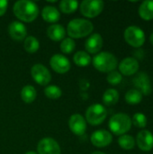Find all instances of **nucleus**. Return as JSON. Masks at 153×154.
Returning a JSON list of instances; mask_svg holds the SVG:
<instances>
[{
	"mask_svg": "<svg viewBox=\"0 0 153 154\" xmlns=\"http://www.w3.org/2000/svg\"><path fill=\"white\" fill-rule=\"evenodd\" d=\"M90 141L94 146L98 148H104L111 144L113 141V136L110 132L102 129L94 132L90 137Z\"/></svg>",
	"mask_w": 153,
	"mask_h": 154,
	"instance_id": "11",
	"label": "nucleus"
},
{
	"mask_svg": "<svg viewBox=\"0 0 153 154\" xmlns=\"http://www.w3.org/2000/svg\"><path fill=\"white\" fill-rule=\"evenodd\" d=\"M120 72L124 76H132L139 70V62L135 58L128 57L124 59L119 64Z\"/></svg>",
	"mask_w": 153,
	"mask_h": 154,
	"instance_id": "15",
	"label": "nucleus"
},
{
	"mask_svg": "<svg viewBox=\"0 0 153 154\" xmlns=\"http://www.w3.org/2000/svg\"><path fill=\"white\" fill-rule=\"evenodd\" d=\"M69 127L74 134L82 136L87 130V121L80 114H73L69 117Z\"/></svg>",
	"mask_w": 153,
	"mask_h": 154,
	"instance_id": "10",
	"label": "nucleus"
},
{
	"mask_svg": "<svg viewBox=\"0 0 153 154\" xmlns=\"http://www.w3.org/2000/svg\"><path fill=\"white\" fill-rule=\"evenodd\" d=\"M76 47V42H74L73 39L71 38H64L60 43V50L63 53L65 54H69L71 53Z\"/></svg>",
	"mask_w": 153,
	"mask_h": 154,
	"instance_id": "29",
	"label": "nucleus"
},
{
	"mask_svg": "<svg viewBox=\"0 0 153 154\" xmlns=\"http://www.w3.org/2000/svg\"><path fill=\"white\" fill-rule=\"evenodd\" d=\"M93 65L100 72H111L114 71L118 64L116 57L106 51H102L96 54L93 58Z\"/></svg>",
	"mask_w": 153,
	"mask_h": 154,
	"instance_id": "3",
	"label": "nucleus"
},
{
	"mask_svg": "<svg viewBox=\"0 0 153 154\" xmlns=\"http://www.w3.org/2000/svg\"><path fill=\"white\" fill-rule=\"evenodd\" d=\"M24 154H38L36 152H34V151H29V152H26Z\"/></svg>",
	"mask_w": 153,
	"mask_h": 154,
	"instance_id": "33",
	"label": "nucleus"
},
{
	"mask_svg": "<svg viewBox=\"0 0 153 154\" xmlns=\"http://www.w3.org/2000/svg\"><path fill=\"white\" fill-rule=\"evenodd\" d=\"M106 79H107V82L111 85H118L121 83L123 78H122V75L120 72L114 70V71H111L108 73Z\"/></svg>",
	"mask_w": 153,
	"mask_h": 154,
	"instance_id": "31",
	"label": "nucleus"
},
{
	"mask_svg": "<svg viewBox=\"0 0 153 154\" xmlns=\"http://www.w3.org/2000/svg\"><path fill=\"white\" fill-rule=\"evenodd\" d=\"M31 75L33 80L41 86H48L51 80V75L49 69L42 64H34L31 69Z\"/></svg>",
	"mask_w": 153,
	"mask_h": 154,
	"instance_id": "8",
	"label": "nucleus"
},
{
	"mask_svg": "<svg viewBox=\"0 0 153 154\" xmlns=\"http://www.w3.org/2000/svg\"><path fill=\"white\" fill-rule=\"evenodd\" d=\"M109 128L116 135H124L132 127V119L127 114L118 113L114 115L109 120Z\"/></svg>",
	"mask_w": 153,
	"mask_h": 154,
	"instance_id": "4",
	"label": "nucleus"
},
{
	"mask_svg": "<svg viewBox=\"0 0 153 154\" xmlns=\"http://www.w3.org/2000/svg\"><path fill=\"white\" fill-rule=\"evenodd\" d=\"M136 143L143 152H149L153 148V134L147 130H142L137 134Z\"/></svg>",
	"mask_w": 153,
	"mask_h": 154,
	"instance_id": "16",
	"label": "nucleus"
},
{
	"mask_svg": "<svg viewBox=\"0 0 153 154\" xmlns=\"http://www.w3.org/2000/svg\"><path fill=\"white\" fill-rule=\"evenodd\" d=\"M8 33L10 37L16 42H21L27 37L26 27L23 23L19 21H13L9 24Z\"/></svg>",
	"mask_w": 153,
	"mask_h": 154,
	"instance_id": "14",
	"label": "nucleus"
},
{
	"mask_svg": "<svg viewBox=\"0 0 153 154\" xmlns=\"http://www.w3.org/2000/svg\"><path fill=\"white\" fill-rule=\"evenodd\" d=\"M118 144L124 150H132L135 146V141L132 135L124 134L118 138Z\"/></svg>",
	"mask_w": 153,
	"mask_h": 154,
	"instance_id": "27",
	"label": "nucleus"
},
{
	"mask_svg": "<svg viewBox=\"0 0 153 154\" xmlns=\"http://www.w3.org/2000/svg\"><path fill=\"white\" fill-rule=\"evenodd\" d=\"M142 100V94L137 89H130L125 94V101L130 105H137Z\"/></svg>",
	"mask_w": 153,
	"mask_h": 154,
	"instance_id": "26",
	"label": "nucleus"
},
{
	"mask_svg": "<svg viewBox=\"0 0 153 154\" xmlns=\"http://www.w3.org/2000/svg\"><path fill=\"white\" fill-rule=\"evenodd\" d=\"M14 14L22 22H33L39 14L38 5L29 0H19L13 6Z\"/></svg>",
	"mask_w": 153,
	"mask_h": 154,
	"instance_id": "1",
	"label": "nucleus"
},
{
	"mask_svg": "<svg viewBox=\"0 0 153 154\" xmlns=\"http://www.w3.org/2000/svg\"><path fill=\"white\" fill-rule=\"evenodd\" d=\"M41 17L45 22L54 23L60 20V14L55 6L46 5L43 7L42 11H41Z\"/></svg>",
	"mask_w": 153,
	"mask_h": 154,
	"instance_id": "19",
	"label": "nucleus"
},
{
	"mask_svg": "<svg viewBox=\"0 0 153 154\" xmlns=\"http://www.w3.org/2000/svg\"><path fill=\"white\" fill-rule=\"evenodd\" d=\"M23 48L28 53H35L40 48V42L34 36H27L23 42Z\"/></svg>",
	"mask_w": 153,
	"mask_h": 154,
	"instance_id": "24",
	"label": "nucleus"
},
{
	"mask_svg": "<svg viewBox=\"0 0 153 154\" xmlns=\"http://www.w3.org/2000/svg\"><path fill=\"white\" fill-rule=\"evenodd\" d=\"M94 29L93 23L83 18L71 20L67 26V33L71 39H79L89 35Z\"/></svg>",
	"mask_w": 153,
	"mask_h": 154,
	"instance_id": "2",
	"label": "nucleus"
},
{
	"mask_svg": "<svg viewBox=\"0 0 153 154\" xmlns=\"http://www.w3.org/2000/svg\"><path fill=\"white\" fill-rule=\"evenodd\" d=\"M91 154H106V153H104V152H92Z\"/></svg>",
	"mask_w": 153,
	"mask_h": 154,
	"instance_id": "35",
	"label": "nucleus"
},
{
	"mask_svg": "<svg viewBox=\"0 0 153 154\" xmlns=\"http://www.w3.org/2000/svg\"><path fill=\"white\" fill-rule=\"evenodd\" d=\"M50 65L51 69L59 74H65L70 69L69 59L61 54H54L50 60Z\"/></svg>",
	"mask_w": 153,
	"mask_h": 154,
	"instance_id": "12",
	"label": "nucleus"
},
{
	"mask_svg": "<svg viewBox=\"0 0 153 154\" xmlns=\"http://www.w3.org/2000/svg\"><path fill=\"white\" fill-rule=\"evenodd\" d=\"M80 13L87 18H95L104 9V2L101 0H84L80 4Z\"/></svg>",
	"mask_w": 153,
	"mask_h": 154,
	"instance_id": "7",
	"label": "nucleus"
},
{
	"mask_svg": "<svg viewBox=\"0 0 153 154\" xmlns=\"http://www.w3.org/2000/svg\"><path fill=\"white\" fill-rule=\"evenodd\" d=\"M44 94L50 99H58L61 97L62 91L60 88L56 85H49L44 88Z\"/></svg>",
	"mask_w": 153,
	"mask_h": 154,
	"instance_id": "28",
	"label": "nucleus"
},
{
	"mask_svg": "<svg viewBox=\"0 0 153 154\" xmlns=\"http://www.w3.org/2000/svg\"><path fill=\"white\" fill-rule=\"evenodd\" d=\"M103 47V38L99 33L91 34L86 41L85 49L87 53H97Z\"/></svg>",
	"mask_w": 153,
	"mask_h": 154,
	"instance_id": "17",
	"label": "nucleus"
},
{
	"mask_svg": "<svg viewBox=\"0 0 153 154\" xmlns=\"http://www.w3.org/2000/svg\"><path fill=\"white\" fill-rule=\"evenodd\" d=\"M139 14L140 16L146 20H152L153 19V1H144L139 7Z\"/></svg>",
	"mask_w": 153,
	"mask_h": 154,
	"instance_id": "20",
	"label": "nucleus"
},
{
	"mask_svg": "<svg viewBox=\"0 0 153 154\" xmlns=\"http://www.w3.org/2000/svg\"><path fill=\"white\" fill-rule=\"evenodd\" d=\"M150 41H151V43L153 45V32L151 34V37H150Z\"/></svg>",
	"mask_w": 153,
	"mask_h": 154,
	"instance_id": "34",
	"label": "nucleus"
},
{
	"mask_svg": "<svg viewBox=\"0 0 153 154\" xmlns=\"http://www.w3.org/2000/svg\"><path fill=\"white\" fill-rule=\"evenodd\" d=\"M38 154H60L61 150L58 142L50 137L42 138L37 144Z\"/></svg>",
	"mask_w": 153,
	"mask_h": 154,
	"instance_id": "9",
	"label": "nucleus"
},
{
	"mask_svg": "<svg viewBox=\"0 0 153 154\" xmlns=\"http://www.w3.org/2000/svg\"><path fill=\"white\" fill-rule=\"evenodd\" d=\"M37 97V92L34 87L31 85H26L24 86L22 90H21V98L23 102L27 104L32 103Z\"/></svg>",
	"mask_w": 153,
	"mask_h": 154,
	"instance_id": "21",
	"label": "nucleus"
},
{
	"mask_svg": "<svg viewBox=\"0 0 153 154\" xmlns=\"http://www.w3.org/2000/svg\"><path fill=\"white\" fill-rule=\"evenodd\" d=\"M8 2L6 0H0V16L4 15L7 10Z\"/></svg>",
	"mask_w": 153,
	"mask_h": 154,
	"instance_id": "32",
	"label": "nucleus"
},
{
	"mask_svg": "<svg viewBox=\"0 0 153 154\" xmlns=\"http://www.w3.org/2000/svg\"><path fill=\"white\" fill-rule=\"evenodd\" d=\"M65 34H66L65 28L59 23H53L50 26H49L47 29L48 37L54 42H59L63 40L65 38Z\"/></svg>",
	"mask_w": 153,
	"mask_h": 154,
	"instance_id": "18",
	"label": "nucleus"
},
{
	"mask_svg": "<svg viewBox=\"0 0 153 154\" xmlns=\"http://www.w3.org/2000/svg\"><path fill=\"white\" fill-rule=\"evenodd\" d=\"M86 121L91 125H99L106 118L107 111L101 104L91 105L86 111Z\"/></svg>",
	"mask_w": 153,
	"mask_h": 154,
	"instance_id": "5",
	"label": "nucleus"
},
{
	"mask_svg": "<svg viewBox=\"0 0 153 154\" xmlns=\"http://www.w3.org/2000/svg\"><path fill=\"white\" fill-rule=\"evenodd\" d=\"M73 60L75 64L78 67H87L91 62V57L87 51H79L74 54Z\"/></svg>",
	"mask_w": 153,
	"mask_h": 154,
	"instance_id": "22",
	"label": "nucleus"
},
{
	"mask_svg": "<svg viewBox=\"0 0 153 154\" xmlns=\"http://www.w3.org/2000/svg\"><path fill=\"white\" fill-rule=\"evenodd\" d=\"M78 7V2L75 0H62L60 3V9L64 14H72Z\"/></svg>",
	"mask_w": 153,
	"mask_h": 154,
	"instance_id": "25",
	"label": "nucleus"
},
{
	"mask_svg": "<svg viewBox=\"0 0 153 154\" xmlns=\"http://www.w3.org/2000/svg\"><path fill=\"white\" fill-rule=\"evenodd\" d=\"M132 124L138 128H144L147 125V117L142 113H136L133 116Z\"/></svg>",
	"mask_w": 153,
	"mask_h": 154,
	"instance_id": "30",
	"label": "nucleus"
},
{
	"mask_svg": "<svg viewBox=\"0 0 153 154\" xmlns=\"http://www.w3.org/2000/svg\"><path fill=\"white\" fill-rule=\"evenodd\" d=\"M119 100V93L116 89L109 88L103 95V102L106 106H114Z\"/></svg>",
	"mask_w": 153,
	"mask_h": 154,
	"instance_id": "23",
	"label": "nucleus"
},
{
	"mask_svg": "<svg viewBox=\"0 0 153 154\" xmlns=\"http://www.w3.org/2000/svg\"><path fill=\"white\" fill-rule=\"evenodd\" d=\"M124 40L125 42L134 47V48H140L143 45L145 42V33L138 26L132 25L125 29L124 31Z\"/></svg>",
	"mask_w": 153,
	"mask_h": 154,
	"instance_id": "6",
	"label": "nucleus"
},
{
	"mask_svg": "<svg viewBox=\"0 0 153 154\" xmlns=\"http://www.w3.org/2000/svg\"><path fill=\"white\" fill-rule=\"evenodd\" d=\"M133 84L137 88V90H139L142 95L148 96L152 91L150 78L144 72H140L135 76L133 79Z\"/></svg>",
	"mask_w": 153,
	"mask_h": 154,
	"instance_id": "13",
	"label": "nucleus"
}]
</instances>
